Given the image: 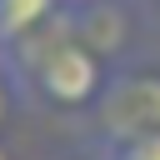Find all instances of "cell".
I'll return each instance as SVG.
<instances>
[{
  "instance_id": "obj_1",
  "label": "cell",
  "mask_w": 160,
  "mask_h": 160,
  "mask_svg": "<svg viewBox=\"0 0 160 160\" xmlns=\"http://www.w3.org/2000/svg\"><path fill=\"white\" fill-rule=\"evenodd\" d=\"M100 140L160 130V65H125L105 80L100 95Z\"/></svg>"
},
{
  "instance_id": "obj_2",
  "label": "cell",
  "mask_w": 160,
  "mask_h": 160,
  "mask_svg": "<svg viewBox=\"0 0 160 160\" xmlns=\"http://www.w3.org/2000/svg\"><path fill=\"white\" fill-rule=\"evenodd\" d=\"M65 0H0V50L20 45L25 35L45 30L50 20H60Z\"/></svg>"
},
{
  "instance_id": "obj_3",
  "label": "cell",
  "mask_w": 160,
  "mask_h": 160,
  "mask_svg": "<svg viewBox=\"0 0 160 160\" xmlns=\"http://www.w3.org/2000/svg\"><path fill=\"white\" fill-rule=\"evenodd\" d=\"M100 160H160V130L110 135V140H100Z\"/></svg>"
},
{
  "instance_id": "obj_4",
  "label": "cell",
  "mask_w": 160,
  "mask_h": 160,
  "mask_svg": "<svg viewBox=\"0 0 160 160\" xmlns=\"http://www.w3.org/2000/svg\"><path fill=\"white\" fill-rule=\"evenodd\" d=\"M10 80H15V75H10V65L0 60V125H5V115H10Z\"/></svg>"
},
{
  "instance_id": "obj_5",
  "label": "cell",
  "mask_w": 160,
  "mask_h": 160,
  "mask_svg": "<svg viewBox=\"0 0 160 160\" xmlns=\"http://www.w3.org/2000/svg\"><path fill=\"white\" fill-rule=\"evenodd\" d=\"M0 160H10V150H5V145H0Z\"/></svg>"
}]
</instances>
